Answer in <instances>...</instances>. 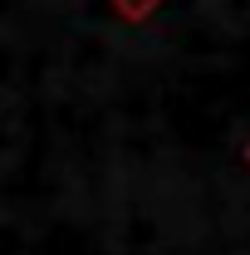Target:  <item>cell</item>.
Masks as SVG:
<instances>
[{
    "label": "cell",
    "mask_w": 250,
    "mask_h": 255,
    "mask_svg": "<svg viewBox=\"0 0 250 255\" xmlns=\"http://www.w3.org/2000/svg\"><path fill=\"white\" fill-rule=\"evenodd\" d=\"M157 5H162V0H113V10L123 15L127 25H142L147 15H157Z\"/></svg>",
    "instance_id": "obj_1"
},
{
    "label": "cell",
    "mask_w": 250,
    "mask_h": 255,
    "mask_svg": "<svg viewBox=\"0 0 250 255\" xmlns=\"http://www.w3.org/2000/svg\"><path fill=\"white\" fill-rule=\"evenodd\" d=\"M241 157H246V167H250V142H246V147H241Z\"/></svg>",
    "instance_id": "obj_2"
}]
</instances>
